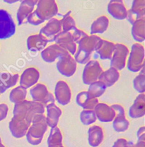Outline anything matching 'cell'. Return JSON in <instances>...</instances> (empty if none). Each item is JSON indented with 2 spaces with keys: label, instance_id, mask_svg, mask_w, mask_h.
<instances>
[{
  "label": "cell",
  "instance_id": "d6a6232c",
  "mask_svg": "<svg viewBox=\"0 0 145 147\" xmlns=\"http://www.w3.org/2000/svg\"><path fill=\"white\" fill-rule=\"evenodd\" d=\"M48 146H56L62 145V134L59 127L51 128L50 135L48 138Z\"/></svg>",
  "mask_w": 145,
  "mask_h": 147
},
{
  "label": "cell",
  "instance_id": "277c9868",
  "mask_svg": "<svg viewBox=\"0 0 145 147\" xmlns=\"http://www.w3.org/2000/svg\"><path fill=\"white\" fill-rule=\"evenodd\" d=\"M31 123L26 136L29 144L36 146L42 142L44 134L48 130L46 117L44 114L37 115L32 119Z\"/></svg>",
  "mask_w": 145,
  "mask_h": 147
},
{
  "label": "cell",
  "instance_id": "83f0119b",
  "mask_svg": "<svg viewBox=\"0 0 145 147\" xmlns=\"http://www.w3.org/2000/svg\"><path fill=\"white\" fill-rule=\"evenodd\" d=\"M119 78H120L119 71L115 68L111 67L108 70L102 72L99 76L98 81L103 83L107 88L113 86L118 81Z\"/></svg>",
  "mask_w": 145,
  "mask_h": 147
},
{
  "label": "cell",
  "instance_id": "44dd1931",
  "mask_svg": "<svg viewBox=\"0 0 145 147\" xmlns=\"http://www.w3.org/2000/svg\"><path fill=\"white\" fill-rule=\"evenodd\" d=\"M108 11L113 17L117 20L126 18L127 13V10L122 0H111L108 5Z\"/></svg>",
  "mask_w": 145,
  "mask_h": 147
},
{
  "label": "cell",
  "instance_id": "e0dca14e",
  "mask_svg": "<svg viewBox=\"0 0 145 147\" xmlns=\"http://www.w3.org/2000/svg\"><path fill=\"white\" fill-rule=\"evenodd\" d=\"M143 18H145V0H134L131 9L127 10V20L132 25Z\"/></svg>",
  "mask_w": 145,
  "mask_h": 147
},
{
  "label": "cell",
  "instance_id": "836d02e7",
  "mask_svg": "<svg viewBox=\"0 0 145 147\" xmlns=\"http://www.w3.org/2000/svg\"><path fill=\"white\" fill-rule=\"evenodd\" d=\"M27 96V91L24 87L19 86L15 88L12 89L10 92L9 99L11 102L14 104L19 103L20 102L26 100V98Z\"/></svg>",
  "mask_w": 145,
  "mask_h": 147
},
{
  "label": "cell",
  "instance_id": "ee69618b",
  "mask_svg": "<svg viewBox=\"0 0 145 147\" xmlns=\"http://www.w3.org/2000/svg\"><path fill=\"white\" fill-rule=\"evenodd\" d=\"M0 143H1V138H0Z\"/></svg>",
  "mask_w": 145,
  "mask_h": 147
},
{
  "label": "cell",
  "instance_id": "7c38bea8",
  "mask_svg": "<svg viewBox=\"0 0 145 147\" xmlns=\"http://www.w3.org/2000/svg\"><path fill=\"white\" fill-rule=\"evenodd\" d=\"M77 63L71 55L61 57L57 62V69L59 73L67 77L73 76L76 72Z\"/></svg>",
  "mask_w": 145,
  "mask_h": 147
},
{
  "label": "cell",
  "instance_id": "8fae6325",
  "mask_svg": "<svg viewBox=\"0 0 145 147\" xmlns=\"http://www.w3.org/2000/svg\"><path fill=\"white\" fill-rule=\"evenodd\" d=\"M54 41L55 44L66 50L71 55H75L77 52V44L74 42V37L70 32L62 30L55 37Z\"/></svg>",
  "mask_w": 145,
  "mask_h": 147
},
{
  "label": "cell",
  "instance_id": "f546056e",
  "mask_svg": "<svg viewBox=\"0 0 145 147\" xmlns=\"http://www.w3.org/2000/svg\"><path fill=\"white\" fill-rule=\"evenodd\" d=\"M145 18L136 21L132 27V35L134 39L139 42H144L145 40Z\"/></svg>",
  "mask_w": 145,
  "mask_h": 147
},
{
  "label": "cell",
  "instance_id": "5b68a950",
  "mask_svg": "<svg viewBox=\"0 0 145 147\" xmlns=\"http://www.w3.org/2000/svg\"><path fill=\"white\" fill-rule=\"evenodd\" d=\"M144 67V47L140 43H134L128 58L127 68L132 72H138Z\"/></svg>",
  "mask_w": 145,
  "mask_h": 147
},
{
  "label": "cell",
  "instance_id": "ab89813d",
  "mask_svg": "<svg viewBox=\"0 0 145 147\" xmlns=\"http://www.w3.org/2000/svg\"><path fill=\"white\" fill-rule=\"evenodd\" d=\"M145 127H142L139 129L137 131V137H138V141H145Z\"/></svg>",
  "mask_w": 145,
  "mask_h": 147
},
{
  "label": "cell",
  "instance_id": "7a4b0ae2",
  "mask_svg": "<svg viewBox=\"0 0 145 147\" xmlns=\"http://www.w3.org/2000/svg\"><path fill=\"white\" fill-rule=\"evenodd\" d=\"M102 38L96 35L86 36L78 42V49L74 55L77 63L86 64L90 61L92 53L97 49Z\"/></svg>",
  "mask_w": 145,
  "mask_h": 147
},
{
  "label": "cell",
  "instance_id": "ffe728a7",
  "mask_svg": "<svg viewBox=\"0 0 145 147\" xmlns=\"http://www.w3.org/2000/svg\"><path fill=\"white\" fill-rule=\"evenodd\" d=\"M40 78L38 70L34 67H29L24 71L20 79V86L24 88H30L38 83Z\"/></svg>",
  "mask_w": 145,
  "mask_h": 147
},
{
  "label": "cell",
  "instance_id": "7402d4cb",
  "mask_svg": "<svg viewBox=\"0 0 145 147\" xmlns=\"http://www.w3.org/2000/svg\"><path fill=\"white\" fill-rule=\"evenodd\" d=\"M145 115V95L141 93L137 96L132 106L129 108V115L131 118L137 119Z\"/></svg>",
  "mask_w": 145,
  "mask_h": 147
},
{
  "label": "cell",
  "instance_id": "8d00e7d4",
  "mask_svg": "<svg viewBox=\"0 0 145 147\" xmlns=\"http://www.w3.org/2000/svg\"><path fill=\"white\" fill-rule=\"evenodd\" d=\"M144 68L142 69L140 74L137 75L133 81V86L137 92L141 93H144L145 91V74Z\"/></svg>",
  "mask_w": 145,
  "mask_h": 147
},
{
  "label": "cell",
  "instance_id": "4dcf8cb0",
  "mask_svg": "<svg viewBox=\"0 0 145 147\" xmlns=\"http://www.w3.org/2000/svg\"><path fill=\"white\" fill-rule=\"evenodd\" d=\"M109 26V19L106 16H101L92 23L91 26V35L103 33Z\"/></svg>",
  "mask_w": 145,
  "mask_h": 147
},
{
  "label": "cell",
  "instance_id": "30bf717a",
  "mask_svg": "<svg viewBox=\"0 0 145 147\" xmlns=\"http://www.w3.org/2000/svg\"><path fill=\"white\" fill-rule=\"evenodd\" d=\"M62 30L61 20L53 18L49 20L46 25L40 29L39 35H40L48 42H54L55 37Z\"/></svg>",
  "mask_w": 145,
  "mask_h": 147
},
{
  "label": "cell",
  "instance_id": "1f68e13d",
  "mask_svg": "<svg viewBox=\"0 0 145 147\" xmlns=\"http://www.w3.org/2000/svg\"><path fill=\"white\" fill-rule=\"evenodd\" d=\"M106 90L105 84L100 81H97L90 84L87 93L91 98H98L105 93Z\"/></svg>",
  "mask_w": 145,
  "mask_h": 147
},
{
  "label": "cell",
  "instance_id": "ac0fdd59",
  "mask_svg": "<svg viewBox=\"0 0 145 147\" xmlns=\"http://www.w3.org/2000/svg\"><path fill=\"white\" fill-rule=\"evenodd\" d=\"M37 0H24L21 1L16 15L19 26L26 24L27 18L33 11L35 6L37 4Z\"/></svg>",
  "mask_w": 145,
  "mask_h": 147
},
{
  "label": "cell",
  "instance_id": "ba28073f",
  "mask_svg": "<svg viewBox=\"0 0 145 147\" xmlns=\"http://www.w3.org/2000/svg\"><path fill=\"white\" fill-rule=\"evenodd\" d=\"M129 51L126 45L121 43L115 44L113 53L111 59V67L115 68L117 71L123 70L126 64L127 57Z\"/></svg>",
  "mask_w": 145,
  "mask_h": 147
},
{
  "label": "cell",
  "instance_id": "60d3db41",
  "mask_svg": "<svg viewBox=\"0 0 145 147\" xmlns=\"http://www.w3.org/2000/svg\"><path fill=\"white\" fill-rule=\"evenodd\" d=\"M135 147H145V141H138Z\"/></svg>",
  "mask_w": 145,
  "mask_h": 147
},
{
  "label": "cell",
  "instance_id": "7bdbcfd3",
  "mask_svg": "<svg viewBox=\"0 0 145 147\" xmlns=\"http://www.w3.org/2000/svg\"><path fill=\"white\" fill-rule=\"evenodd\" d=\"M0 147H5L4 146V144H2L1 143H0Z\"/></svg>",
  "mask_w": 145,
  "mask_h": 147
},
{
  "label": "cell",
  "instance_id": "5bb4252c",
  "mask_svg": "<svg viewBox=\"0 0 145 147\" xmlns=\"http://www.w3.org/2000/svg\"><path fill=\"white\" fill-rule=\"evenodd\" d=\"M31 123L26 119L13 116L9 123V128L15 138H22L26 136Z\"/></svg>",
  "mask_w": 145,
  "mask_h": 147
},
{
  "label": "cell",
  "instance_id": "b9f144b4",
  "mask_svg": "<svg viewBox=\"0 0 145 147\" xmlns=\"http://www.w3.org/2000/svg\"><path fill=\"white\" fill-rule=\"evenodd\" d=\"M48 147H64L63 145H60V146H48Z\"/></svg>",
  "mask_w": 145,
  "mask_h": 147
},
{
  "label": "cell",
  "instance_id": "d590c367",
  "mask_svg": "<svg viewBox=\"0 0 145 147\" xmlns=\"http://www.w3.org/2000/svg\"><path fill=\"white\" fill-rule=\"evenodd\" d=\"M80 119L83 125H89L96 122L97 118L94 110H84L81 112Z\"/></svg>",
  "mask_w": 145,
  "mask_h": 147
},
{
  "label": "cell",
  "instance_id": "d6986e66",
  "mask_svg": "<svg viewBox=\"0 0 145 147\" xmlns=\"http://www.w3.org/2000/svg\"><path fill=\"white\" fill-rule=\"evenodd\" d=\"M96 118L102 122H110L113 121L115 113L113 109L106 103H98L94 109Z\"/></svg>",
  "mask_w": 145,
  "mask_h": 147
},
{
  "label": "cell",
  "instance_id": "2e32d148",
  "mask_svg": "<svg viewBox=\"0 0 145 147\" xmlns=\"http://www.w3.org/2000/svg\"><path fill=\"white\" fill-rule=\"evenodd\" d=\"M55 96L56 100L62 105H66L71 100V92L69 86L64 81H59L55 88Z\"/></svg>",
  "mask_w": 145,
  "mask_h": 147
},
{
  "label": "cell",
  "instance_id": "e575fe53",
  "mask_svg": "<svg viewBox=\"0 0 145 147\" xmlns=\"http://www.w3.org/2000/svg\"><path fill=\"white\" fill-rule=\"evenodd\" d=\"M70 14H71V11H69L66 14L62 16V18L61 19L62 30L63 31L73 32L77 29L75 21Z\"/></svg>",
  "mask_w": 145,
  "mask_h": 147
},
{
  "label": "cell",
  "instance_id": "f1b7e54d",
  "mask_svg": "<svg viewBox=\"0 0 145 147\" xmlns=\"http://www.w3.org/2000/svg\"><path fill=\"white\" fill-rule=\"evenodd\" d=\"M48 42L40 35L36 34L30 36L27 39V47L30 51H42Z\"/></svg>",
  "mask_w": 145,
  "mask_h": 147
},
{
  "label": "cell",
  "instance_id": "74e56055",
  "mask_svg": "<svg viewBox=\"0 0 145 147\" xmlns=\"http://www.w3.org/2000/svg\"><path fill=\"white\" fill-rule=\"evenodd\" d=\"M113 147H135V144L132 142L126 140L123 138H120L114 143Z\"/></svg>",
  "mask_w": 145,
  "mask_h": 147
},
{
  "label": "cell",
  "instance_id": "4fadbf2b",
  "mask_svg": "<svg viewBox=\"0 0 145 147\" xmlns=\"http://www.w3.org/2000/svg\"><path fill=\"white\" fill-rule=\"evenodd\" d=\"M111 107L115 113V117L113 122L114 129L117 132L125 131L129 128V122L126 119L124 108L119 104H114Z\"/></svg>",
  "mask_w": 145,
  "mask_h": 147
},
{
  "label": "cell",
  "instance_id": "8992f818",
  "mask_svg": "<svg viewBox=\"0 0 145 147\" xmlns=\"http://www.w3.org/2000/svg\"><path fill=\"white\" fill-rule=\"evenodd\" d=\"M16 33V24L11 15L4 9H0V40L9 38Z\"/></svg>",
  "mask_w": 145,
  "mask_h": 147
},
{
  "label": "cell",
  "instance_id": "cb8c5ba5",
  "mask_svg": "<svg viewBox=\"0 0 145 147\" xmlns=\"http://www.w3.org/2000/svg\"><path fill=\"white\" fill-rule=\"evenodd\" d=\"M19 79V75L18 74L0 72V94L4 93L11 87L14 86Z\"/></svg>",
  "mask_w": 145,
  "mask_h": 147
},
{
  "label": "cell",
  "instance_id": "9c48e42d",
  "mask_svg": "<svg viewBox=\"0 0 145 147\" xmlns=\"http://www.w3.org/2000/svg\"><path fill=\"white\" fill-rule=\"evenodd\" d=\"M103 71V69L97 60H90L84 69L82 74L83 82L86 85H90L97 82Z\"/></svg>",
  "mask_w": 145,
  "mask_h": 147
},
{
  "label": "cell",
  "instance_id": "d4e9b609",
  "mask_svg": "<svg viewBox=\"0 0 145 147\" xmlns=\"http://www.w3.org/2000/svg\"><path fill=\"white\" fill-rule=\"evenodd\" d=\"M88 144L92 147L98 146L102 143L104 138V134L102 127L98 125L91 126L88 129Z\"/></svg>",
  "mask_w": 145,
  "mask_h": 147
},
{
  "label": "cell",
  "instance_id": "3957f363",
  "mask_svg": "<svg viewBox=\"0 0 145 147\" xmlns=\"http://www.w3.org/2000/svg\"><path fill=\"white\" fill-rule=\"evenodd\" d=\"M45 107L40 102L25 100L15 104L13 114L14 117L24 119L31 123L32 119L35 116L44 114L45 111Z\"/></svg>",
  "mask_w": 145,
  "mask_h": 147
},
{
  "label": "cell",
  "instance_id": "f35d334b",
  "mask_svg": "<svg viewBox=\"0 0 145 147\" xmlns=\"http://www.w3.org/2000/svg\"><path fill=\"white\" fill-rule=\"evenodd\" d=\"M9 107L7 104L1 103L0 104V121L3 120L7 117L8 114Z\"/></svg>",
  "mask_w": 145,
  "mask_h": 147
},
{
  "label": "cell",
  "instance_id": "6da1fadb",
  "mask_svg": "<svg viewBox=\"0 0 145 147\" xmlns=\"http://www.w3.org/2000/svg\"><path fill=\"white\" fill-rule=\"evenodd\" d=\"M37 8L27 18V23L38 26L49 21L58 13V7L55 0H39Z\"/></svg>",
  "mask_w": 145,
  "mask_h": 147
},
{
  "label": "cell",
  "instance_id": "603a6c76",
  "mask_svg": "<svg viewBox=\"0 0 145 147\" xmlns=\"http://www.w3.org/2000/svg\"><path fill=\"white\" fill-rule=\"evenodd\" d=\"M45 107L47 110V116H45L47 125L51 128L55 127L62 115V110L55 102L48 104Z\"/></svg>",
  "mask_w": 145,
  "mask_h": 147
},
{
  "label": "cell",
  "instance_id": "484cf974",
  "mask_svg": "<svg viewBox=\"0 0 145 147\" xmlns=\"http://www.w3.org/2000/svg\"><path fill=\"white\" fill-rule=\"evenodd\" d=\"M114 48L115 44L113 42L102 39L96 52L101 59H111Z\"/></svg>",
  "mask_w": 145,
  "mask_h": 147
},
{
  "label": "cell",
  "instance_id": "9a60e30c",
  "mask_svg": "<svg viewBox=\"0 0 145 147\" xmlns=\"http://www.w3.org/2000/svg\"><path fill=\"white\" fill-rule=\"evenodd\" d=\"M68 55H69V53L66 50L57 44L49 45L41 51V57L48 63L54 62L56 59H59L61 57L66 56Z\"/></svg>",
  "mask_w": 145,
  "mask_h": 147
},
{
  "label": "cell",
  "instance_id": "4316f807",
  "mask_svg": "<svg viewBox=\"0 0 145 147\" xmlns=\"http://www.w3.org/2000/svg\"><path fill=\"white\" fill-rule=\"evenodd\" d=\"M76 102L83 109L93 110L98 103V99L91 98L88 96L87 91H82L77 94Z\"/></svg>",
  "mask_w": 145,
  "mask_h": 147
},
{
  "label": "cell",
  "instance_id": "52a82bcc",
  "mask_svg": "<svg viewBox=\"0 0 145 147\" xmlns=\"http://www.w3.org/2000/svg\"><path fill=\"white\" fill-rule=\"evenodd\" d=\"M30 94L35 102H40L44 106L55 102L53 93L48 91L46 86L43 84H37L30 90Z\"/></svg>",
  "mask_w": 145,
  "mask_h": 147
}]
</instances>
